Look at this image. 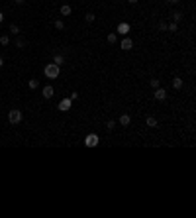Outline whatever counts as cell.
Instances as JSON below:
<instances>
[{"label":"cell","mask_w":196,"mask_h":218,"mask_svg":"<svg viewBox=\"0 0 196 218\" xmlns=\"http://www.w3.org/2000/svg\"><path fill=\"white\" fill-rule=\"evenodd\" d=\"M120 47H122L124 51H130V49L133 47V41L130 39V37H124V39H122V45H120Z\"/></svg>","instance_id":"5b68a950"},{"label":"cell","mask_w":196,"mask_h":218,"mask_svg":"<svg viewBox=\"0 0 196 218\" xmlns=\"http://www.w3.org/2000/svg\"><path fill=\"white\" fill-rule=\"evenodd\" d=\"M106 41H108L110 45H114L116 41H118V33H108V36H106Z\"/></svg>","instance_id":"7c38bea8"},{"label":"cell","mask_w":196,"mask_h":218,"mask_svg":"<svg viewBox=\"0 0 196 218\" xmlns=\"http://www.w3.org/2000/svg\"><path fill=\"white\" fill-rule=\"evenodd\" d=\"M43 73H45L47 79H57L59 77V65H57V63H47L45 69H43Z\"/></svg>","instance_id":"6da1fadb"},{"label":"cell","mask_w":196,"mask_h":218,"mask_svg":"<svg viewBox=\"0 0 196 218\" xmlns=\"http://www.w3.org/2000/svg\"><path fill=\"white\" fill-rule=\"evenodd\" d=\"M167 2H169V4H177L178 0H167Z\"/></svg>","instance_id":"83f0119b"},{"label":"cell","mask_w":196,"mask_h":218,"mask_svg":"<svg viewBox=\"0 0 196 218\" xmlns=\"http://www.w3.org/2000/svg\"><path fill=\"white\" fill-rule=\"evenodd\" d=\"M171 18H173V22H177V24H178V22L182 20V18H184V14L177 10V12H173V14H171Z\"/></svg>","instance_id":"8fae6325"},{"label":"cell","mask_w":196,"mask_h":218,"mask_svg":"<svg viewBox=\"0 0 196 218\" xmlns=\"http://www.w3.org/2000/svg\"><path fill=\"white\" fill-rule=\"evenodd\" d=\"M53 93H55V90H53V87H51V85L43 87V98H51Z\"/></svg>","instance_id":"30bf717a"},{"label":"cell","mask_w":196,"mask_h":218,"mask_svg":"<svg viewBox=\"0 0 196 218\" xmlns=\"http://www.w3.org/2000/svg\"><path fill=\"white\" fill-rule=\"evenodd\" d=\"M147 126H149V128H157V120L153 118V116H149V118H147Z\"/></svg>","instance_id":"ac0fdd59"},{"label":"cell","mask_w":196,"mask_h":218,"mask_svg":"<svg viewBox=\"0 0 196 218\" xmlns=\"http://www.w3.org/2000/svg\"><path fill=\"white\" fill-rule=\"evenodd\" d=\"M130 122H131L130 114H122V116L118 118V124H120V126H130Z\"/></svg>","instance_id":"ba28073f"},{"label":"cell","mask_w":196,"mask_h":218,"mask_svg":"<svg viewBox=\"0 0 196 218\" xmlns=\"http://www.w3.org/2000/svg\"><path fill=\"white\" fill-rule=\"evenodd\" d=\"M177 28H178V24H177V22H169L167 30H169V32H177Z\"/></svg>","instance_id":"ffe728a7"},{"label":"cell","mask_w":196,"mask_h":218,"mask_svg":"<svg viewBox=\"0 0 196 218\" xmlns=\"http://www.w3.org/2000/svg\"><path fill=\"white\" fill-rule=\"evenodd\" d=\"M106 128H108V130L112 132V130L116 128V122H114V120H108V122H106Z\"/></svg>","instance_id":"603a6c76"},{"label":"cell","mask_w":196,"mask_h":218,"mask_svg":"<svg viewBox=\"0 0 196 218\" xmlns=\"http://www.w3.org/2000/svg\"><path fill=\"white\" fill-rule=\"evenodd\" d=\"M26 43H28V41H26V37H22V36H18V37H16V47H18V49H24V47H26Z\"/></svg>","instance_id":"9c48e42d"},{"label":"cell","mask_w":196,"mask_h":218,"mask_svg":"<svg viewBox=\"0 0 196 218\" xmlns=\"http://www.w3.org/2000/svg\"><path fill=\"white\" fill-rule=\"evenodd\" d=\"M69 98H71V100H77V98H78V93H73V94L69 96Z\"/></svg>","instance_id":"484cf974"},{"label":"cell","mask_w":196,"mask_h":218,"mask_svg":"<svg viewBox=\"0 0 196 218\" xmlns=\"http://www.w3.org/2000/svg\"><path fill=\"white\" fill-rule=\"evenodd\" d=\"M71 12H73V8H71L69 4H63V6H61V16H69Z\"/></svg>","instance_id":"4fadbf2b"},{"label":"cell","mask_w":196,"mask_h":218,"mask_svg":"<svg viewBox=\"0 0 196 218\" xmlns=\"http://www.w3.org/2000/svg\"><path fill=\"white\" fill-rule=\"evenodd\" d=\"M116 32H118V33H122V36H126V33L130 32V26H128L126 22H122V24H118V28H116Z\"/></svg>","instance_id":"52a82bcc"},{"label":"cell","mask_w":196,"mask_h":218,"mask_svg":"<svg viewBox=\"0 0 196 218\" xmlns=\"http://www.w3.org/2000/svg\"><path fill=\"white\" fill-rule=\"evenodd\" d=\"M10 32L14 33V36H18V33H20V28L16 26V24H12V26H10Z\"/></svg>","instance_id":"7402d4cb"},{"label":"cell","mask_w":196,"mask_h":218,"mask_svg":"<svg viewBox=\"0 0 196 218\" xmlns=\"http://www.w3.org/2000/svg\"><path fill=\"white\" fill-rule=\"evenodd\" d=\"M63 61H65V59H63V55H59V53H57V55L53 57V63H57L59 67H61V63H63Z\"/></svg>","instance_id":"44dd1931"},{"label":"cell","mask_w":196,"mask_h":218,"mask_svg":"<svg viewBox=\"0 0 196 218\" xmlns=\"http://www.w3.org/2000/svg\"><path fill=\"white\" fill-rule=\"evenodd\" d=\"M71 102H73L71 98H63V100L59 102V110H61V112H67V110H71Z\"/></svg>","instance_id":"277c9868"},{"label":"cell","mask_w":196,"mask_h":218,"mask_svg":"<svg viewBox=\"0 0 196 218\" xmlns=\"http://www.w3.org/2000/svg\"><path fill=\"white\" fill-rule=\"evenodd\" d=\"M153 96H155L157 100H165V98H167V90H165V89H161V87H159V89H155V93H153Z\"/></svg>","instance_id":"8992f818"},{"label":"cell","mask_w":196,"mask_h":218,"mask_svg":"<svg viewBox=\"0 0 196 218\" xmlns=\"http://www.w3.org/2000/svg\"><path fill=\"white\" fill-rule=\"evenodd\" d=\"M149 85H151V89H159V87H161V81H159V79H151V81H149Z\"/></svg>","instance_id":"e0dca14e"},{"label":"cell","mask_w":196,"mask_h":218,"mask_svg":"<svg viewBox=\"0 0 196 218\" xmlns=\"http://www.w3.org/2000/svg\"><path fill=\"white\" fill-rule=\"evenodd\" d=\"M8 122H10V124H20V122H22V110L12 108V110L8 112Z\"/></svg>","instance_id":"7a4b0ae2"},{"label":"cell","mask_w":196,"mask_h":218,"mask_svg":"<svg viewBox=\"0 0 196 218\" xmlns=\"http://www.w3.org/2000/svg\"><path fill=\"white\" fill-rule=\"evenodd\" d=\"M94 20H96V16H94V14H92V12H88V14H86V16H85V22H86V24H92V22H94Z\"/></svg>","instance_id":"2e32d148"},{"label":"cell","mask_w":196,"mask_h":218,"mask_svg":"<svg viewBox=\"0 0 196 218\" xmlns=\"http://www.w3.org/2000/svg\"><path fill=\"white\" fill-rule=\"evenodd\" d=\"M14 2H16V4H24V2H26V0H14Z\"/></svg>","instance_id":"4316f807"},{"label":"cell","mask_w":196,"mask_h":218,"mask_svg":"<svg viewBox=\"0 0 196 218\" xmlns=\"http://www.w3.org/2000/svg\"><path fill=\"white\" fill-rule=\"evenodd\" d=\"M4 22V14H2V12H0V24H2Z\"/></svg>","instance_id":"f1b7e54d"},{"label":"cell","mask_w":196,"mask_h":218,"mask_svg":"<svg viewBox=\"0 0 196 218\" xmlns=\"http://www.w3.org/2000/svg\"><path fill=\"white\" fill-rule=\"evenodd\" d=\"M4 65V59H2V57H0V67H2Z\"/></svg>","instance_id":"4dcf8cb0"},{"label":"cell","mask_w":196,"mask_h":218,"mask_svg":"<svg viewBox=\"0 0 196 218\" xmlns=\"http://www.w3.org/2000/svg\"><path fill=\"white\" fill-rule=\"evenodd\" d=\"M85 145L86 148H96L98 145V136L96 134H88V136L85 138Z\"/></svg>","instance_id":"3957f363"},{"label":"cell","mask_w":196,"mask_h":218,"mask_svg":"<svg viewBox=\"0 0 196 218\" xmlns=\"http://www.w3.org/2000/svg\"><path fill=\"white\" fill-rule=\"evenodd\" d=\"M128 2H130V4H137V0H128Z\"/></svg>","instance_id":"f546056e"},{"label":"cell","mask_w":196,"mask_h":218,"mask_svg":"<svg viewBox=\"0 0 196 218\" xmlns=\"http://www.w3.org/2000/svg\"><path fill=\"white\" fill-rule=\"evenodd\" d=\"M55 28L57 30H65V24L61 22V20H55Z\"/></svg>","instance_id":"cb8c5ba5"},{"label":"cell","mask_w":196,"mask_h":218,"mask_svg":"<svg viewBox=\"0 0 196 218\" xmlns=\"http://www.w3.org/2000/svg\"><path fill=\"white\" fill-rule=\"evenodd\" d=\"M28 87H30L32 90H35L37 87H39V81H37V79H30V81H28Z\"/></svg>","instance_id":"9a60e30c"},{"label":"cell","mask_w":196,"mask_h":218,"mask_svg":"<svg viewBox=\"0 0 196 218\" xmlns=\"http://www.w3.org/2000/svg\"><path fill=\"white\" fill-rule=\"evenodd\" d=\"M181 87H182V79H181V77H174V79H173V89L178 90Z\"/></svg>","instance_id":"5bb4252c"},{"label":"cell","mask_w":196,"mask_h":218,"mask_svg":"<svg viewBox=\"0 0 196 218\" xmlns=\"http://www.w3.org/2000/svg\"><path fill=\"white\" fill-rule=\"evenodd\" d=\"M157 28H159L161 32H167V24L165 22H159V24H157Z\"/></svg>","instance_id":"d4e9b609"},{"label":"cell","mask_w":196,"mask_h":218,"mask_svg":"<svg viewBox=\"0 0 196 218\" xmlns=\"http://www.w3.org/2000/svg\"><path fill=\"white\" fill-rule=\"evenodd\" d=\"M10 43V37L6 36V33H4V36H0V45H8Z\"/></svg>","instance_id":"d6986e66"}]
</instances>
